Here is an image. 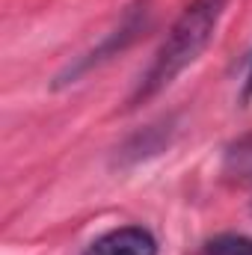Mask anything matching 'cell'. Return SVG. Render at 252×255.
<instances>
[{
  "label": "cell",
  "mask_w": 252,
  "mask_h": 255,
  "mask_svg": "<svg viewBox=\"0 0 252 255\" xmlns=\"http://www.w3.org/2000/svg\"><path fill=\"white\" fill-rule=\"evenodd\" d=\"M226 6H229V0H190L184 12L175 18V24L169 27L166 39L160 42L151 65L139 77L136 92L130 98L133 104H142V101L154 98L157 92H163L184 68H190L202 57V51L211 45V39L223 21Z\"/></svg>",
  "instance_id": "1"
},
{
  "label": "cell",
  "mask_w": 252,
  "mask_h": 255,
  "mask_svg": "<svg viewBox=\"0 0 252 255\" xmlns=\"http://www.w3.org/2000/svg\"><path fill=\"white\" fill-rule=\"evenodd\" d=\"M145 21H148V6H145V0H139V3H133V6H127V12L122 15V21H119V27L113 30V33H107L104 36V42L98 45V48H92L83 60H77L74 65H68V71L60 74V83H71L74 77H80L83 71H89L92 65L104 63V60H110V57H116L122 48H127L133 39H136V33L145 27Z\"/></svg>",
  "instance_id": "2"
},
{
  "label": "cell",
  "mask_w": 252,
  "mask_h": 255,
  "mask_svg": "<svg viewBox=\"0 0 252 255\" xmlns=\"http://www.w3.org/2000/svg\"><path fill=\"white\" fill-rule=\"evenodd\" d=\"M83 255H157V241L142 226H122L95 238Z\"/></svg>",
  "instance_id": "3"
},
{
  "label": "cell",
  "mask_w": 252,
  "mask_h": 255,
  "mask_svg": "<svg viewBox=\"0 0 252 255\" xmlns=\"http://www.w3.org/2000/svg\"><path fill=\"white\" fill-rule=\"evenodd\" d=\"M205 255H252V238L220 235L205 244Z\"/></svg>",
  "instance_id": "4"
},
{
  "label": "cell",
  "mask_w": 252,
  "mask_h": 255,
  "mask_svg": "<svg viewBox=\"0 0 252 255\" xmlns=\"http://www.w3.org/2000/svg\"><path fill=\"white\" fill-rule=\"evenodd\" d=\"M235 166H238V172H244V175H250L252 178V142H244L241 148H235Z\"/></svg>",
  "instance_id": "5"
},
{
  "label": "cell",
  "mask_w": 252,
  "mask_h": 255,
  "mask_svg": "<svg viewBox=\"0 0 252 255\" xmlns=\"http://www.w3.org/2000/svg\"><path fill=\"white\" fill-rule=\"evenodd\" d=\"M244 101H252V57H250V71H247V86H244Z\"/></svg>",
  "instance_id": "6"
}]
</instances>
